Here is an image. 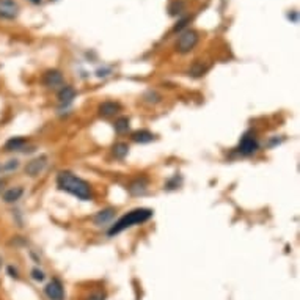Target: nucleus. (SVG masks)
<instances>
[{
    "instance_id": "obj_25",
    "label": "nucleus",
    "mask_w": 300,
    "mask_h": 300,
    "mask_svg": "<svg viewBox=\"0 0 300 300\" xmlns=\"http://www.w3.org/2000/svg\"><path fill=\"white\" fill-rule=\"evenodd\" d=\"M106 73H110V69H99V71H97V75H99V77L101 75H107Z\"/></svg>"
},
{
    "instance_id": "obj_21",
    "label": "nucleus",
    "mask_w": 300,
    "mask_h": 300,
    "mask_svg": "<svg viewBox=\"0 0 300 300\" xmlns=\"http://www.w3.org/2000/svg\"><path fill=\"white\" fill-rule=\"evenodd\" d=\"M18 167H19V162L16 159H13V160H8V162H6L3 167H0V169L5 170V171H13V170H16Z\"/></svg>"
},
{
    "instance_id": "obj_10",
    "label": "nucleus",
    "mask_w": 300,
    "mask_h": 300,
    "mask_svg": "<svg viewBox=\"0 0 300 300\" xmlns=\"http://www.w3.org/2000/svg\"><path fill=\"white\" fill-rule=\"evenodd\" d=\"M74 97H75V90L73 87H63L58 92V102L61 104V106H68V104H71L74 101Z\"/></svg>"
},
{
    "instance_id": "obj_18",
    "label": "nucleus",
    "mask_w": 300,
    "mask_h": 300,
    "mask_svg": "<svg viewBox=\"0 0 300 300\" xmlns=\"http://www.w3.org/2000/svg\"><path fill=\"white\" fill-rule=\"evenodd\" d=\"M128 129H129V118L128 116H121L115 121V131L118 132V134H124V132H128Z\"/></svg>"
},
{
    "instance_id": "obj_8",
    "label": "nucleus",
    "mask_w": 300,
    "mask_h": 300,
    "mask_svg": "<svg viewBox=\"0 0 300 300\" xmlns=\"http://www.w3.org/2000/svg\"><path fill=\"white\" fill-rule=\"evenodd\" d=\"M43 82H44V85L51 87V88L60 87V85H63V75H61V73L57 71V69H51V71H47L44 74Z\"/></svg>"
},
{
    "instance_id": "obj_29",
    "label": "nucleus",
    "mask_w": 300,
    "mask_h": 300,
    "mask_svg": "<svg viewBox=\"0 0 300 300\" xmlns=\"http://www.w3.org/2000/svg\"><path fill=\"white\" fill-rule=\"evenodd\" d=\"M0 266H2V258H0Z\"/></svg>"
},
{
    "instance_id": "obj_9",
    "label": "nucleus",
    "mask_w": 300,
    "mask_h": 300,
    "mask_svg": "<svg viewBox=\"0 0 300 300\" xmlns=\"http://www.w3.org/2000/svg\"><path fill=\"white\" fill-rule=\"evenodd\" d=\"M120 104L118 102H113V101H106L102 102L99 109H97V112H99V115L104 116V118H109V116H113L116 115L118 112H120Z\"/></svg>"
},
{
    "instance_id": "obj_1",
    "label": "nucleus",
    "mask_w": 300,
    "mask_h": 300,
    "mask_svg": "<svg viewBox=\"0 0 300 300\" xmlns=\"http://www.w3.org/2000/svg\"><path fill=\"white\" fill-rule=\"evenodd\" d=\"M57 186L60 190H65L68 193L74 195L79 200L88 201L92 200L93 193H92V187L87 183L85 179H82L79 176H75L71 171H60L57 176Z\"/></svg>"
},
{
    "instance_id": "obj_11",
    "label": "nucleus",
    "mask_w": 300,
    "mask_h": 300,
    "mask_svg": "<svg viewBox=\"0 0 300 300\" xmlns=\"http://www.w3.org/2000/svg\"><path fill=\"white\" fill-rule=\"evenodd\" d=\"M146 186H148V179H146L145 176H142V178H137V179L132 181L128 189L132 195H140L146 190Z\"/></svg>"
},
{
    "instance_id": "obj_3",
    "label": "nucleus",
    "mask_w": 300,
    "mask_h": 300,
    "mask_svg": "<svg viewBox=\"0 0 300 300\" xmlns=\"http://www.w3.org/2000/svg\"><path fill=\"white\" fill-rule=\"evenodd\" d=\"M197 43H198V33L195 30L187 29L179 35L178 43H176V51L179 54H187L197 46Z\"/></svg>"
},
{
    "instance_id": "obj_15",
    "label": "nucleus",
    "mask_w": 300,
    "mask_h": 300,
    "mask_svg": "<svg viewBox=\"0 0 300 300\" xmlns=\"http://www.w3.org/2000/svg\"><path fill=\"white\" fill-rule=\"evenodd\" d=\"M115 212L116 211H115L113 207H107V209H104V211H99L94 215V223H96V225H102V223H106V222L113 219Z\"/></svg>"
},
{
    "instance_id": "obj_14",
    "label": "nucleus",
    "mask_w": 300,
    "mask_h": 300,
    "mask_svg": "<svg viewBox=\"0 0 300 300\" xmlns=\"http://www.w3.org/2000/svg\"><path fill=\"white\" fill-rule=\"evenodd\" d=\"M27 143V138L24 137H13L8 142L5 143V150L6 151H20L24 150V146Z\"/></svg>"
},
{
    "instance_id": "obj_4",
    "label": "nucleus",
    "mask_w": 300,
    "mask_h": 300,
    "mask_svg": "<svg viewBox=\"0 0 300 300\" xmlns=\"http://www.w3.org/2000/svg\"><path fill=\"white\" fill-rule=\"evenodd\" d=\"M44 294L49 300H63L65 299L63 284H61V281L58 280V278H52V280L46 284Z\"/></svg>"
},
{
    "instance_id": "obj_13",
    "label": "nucleus",
    "mask_w": 300,
    "mask_h": 300,
    "mask_svg": "<svg viewBox=\"0 0 300 300\" xmlns=\"http://www.w3.org/2000/svg\"><path fill=\"white\" fill-rule=\"evenodd\" d=\"M22 193H24V189L22 187H13V189H8V190H5L3 193V201L5 203H16V201L22 197Z\"/></svg>"
},
{
    "instance_id": "obj_6",
    "label": "nucleus",
    "mask_w": 300,
    "mask_h": 300,
    "mask_svg": "<svg viewBox=\"0 0 300 300\" xmlns=\"http://www.w3.org/2000/svg\"><path fill=\"white\" fill-rule=\"evenodd\" d=\"M19 15V5L15 0H0V18L15 19Z\"/></svg>"
},
{
    "instance_id": "obj_26",
    "label": "nucleus",
    "mask_w": 300,
    "mask_h": 300,
    "mask_svg": "<svg viewBox=\"0 0 300 300\" xmlns=\"http://www.w3.org/2000/svg\"><path fill=\"white\" fill-rule=\"evenodd\" d=\"M289 19H292L294 22H297V13H292V15H289Z\"/></svg>"
},
{
    "instance_id": "obj_17",
    "label": "nucleus",
    "mask_w": 300,
    "mask_h": 300,
    "mask_svg": "<svg viewBox=\"0 0 300 300\" xmlns=\"http://www.w3.org/2000/svg\"><path fill=\"white\" fill-rule=\"evenodd\" d=\"M129 152V146L126 143H116L113 146V156L116 159H124Z\"/></svg>"
},
{
    "instance_id": "obj_28",
    "label": "nucleus",
    "mask_w": 300,
    "mask_h": 300,
    "mask_svg": "<svg viewBox=\"0 0 300 300\" xmlns=\"http://www.w3.org/2000/svg\"><path fill=\"white\" fill-rule=\"evenodd\" d=\"M30 2H33V3H41V0H30Z\"/></svg>"
},
{
    "instance_id": "obj_5",
    "label": "nucleus",
    "mask_w": 300,
    "mask_h": 300,
    "mask_svg": "<svg viewBox=\"0 0 300 300\" xmlns=\"http://www.w3.org/2000/svg\"><path fill=\"white\" fill-rule=\"evenodd\" d=\"M258 150V140L255 138L253 134H245L239 142V146H237V151H239V154L242 156H252L253 152H256Z\"/></svg>"
},
{
    "instance_id": "obj_24",
    "label": "nucleus",
    "mask_w": 300,
    "mask_h": 300,
    "mask_svg": "<svg viewBox=\"0 0 300 300\" xmlns=\"http://www.w3.org/2000/svg\"><path fill=\"white\" fill-rule=\"evenodd\" d=\"M6 270H8V274H10L11 278H16V280L19 278V272H18V269H15L13 266H8V269H6Z\"/></svg>"
},
{
    "instance_id": "obj_2",
    "label": "nucleus",
    "mask_w": 300,
    "mask_h": 300,
    "mask_svg": "<svg viewBox=\"0 0 300 300\" xmlns=\"http://www.w3.org/2000/svg\"><path fill=\"white\" fill-rule=\"evenodd\" d=\"M151 217H152V211H151V209H146V207L134 209V211H131L126 215H123V217L109 229V236L118 234V233H121V231H124V229H128L131 226L138 225V223L148 222Z\"/></svg>"
},
{
    "instance_id": "obj_12",
    "label": "nucleus",
    "mask_w": 300,
    "mask_h": 300,
    "mask_svg": "<svg viewBox=\"0 0 300 300\" xmlns=\"http://www.w3.org/2000/svg\"><path fill=\"white\" fill-rule=\"evenodd\" d=\"M156 138V135L152 134V132L146 131V129H142V131H137L132 134V140L135 143H150Z\"/></svg>"
},
{
    "instance_id": "obj_23",
    "label": "nucleus",
    "mask_w": 300,
    "mask_h": 300,
    "mask_svg": "<svg viewBox=\"0 0 300 300\" xmlns=\"http://www.w3.org/2000/svg\"><path fill=\"white\" fill-rule=\"evenodd\" d=\"M87 300H106V296H104L102 292H92V294L87 297Z\"/></svg>"
},
{
    "instance_id": "obj_7",
    "label": "nucleus",
    "mask_w": 300,
    "mask_h": 300,
    "mask_svg": "<svg viewBox=\"0 0 300 300\" xmlns=\"http://www.w3.org/2000/svg\"><path fill=\"white\" fill-rule=\"evenodd\" d=\"M46 165H47V157L39 156L37 159L30 160V162L25 165V173L29 174L30 178H35V176H38L39 173H43V170L46 169Z\"/></svg>"
},
{
    "instance_id": "obj_22",
    "label": "nucleus",
    "mask_w": 300,
    "mask_h": 300,
    "mask_svg": "<svg viewBox=\"0 0 300 300\" xmlns=\"http://www.w3.org/2000/svg\"><path fill=\"white\" fill-rule=\"evenodd\" d=\"M187 22H190V18H183V19H179L178 20V24L173 27V32L176 33V32H181L184 29V27L187 25Z\"/></svg>"
},
{
    "instance_id": "obj_16",
    "label": "nucleus",
    "mask_w": 300,
    "mask_h": 300,
    "mask_svg": "<svg viewBox=\"0 0 300 300\" xmlns=\"http://www.w3.org/2000/svg\"><path fill=\"white\" fill-rule=\"evenodd\" d=\"M207 69H209V65H205L203 61H195L189 69V75H192V77H201Z\"/></svg>"
},
{
    "instance_id": "obj_19",
    "label": "nucleus",
    "mask_w": 300,
    "mask_h": 300,
    "mask_svg": "<svg viewBox=\"0 0 300 300\" xmlns=\"http://www.w3.org/2000/svg\"><path fill=\"white\" fill-rule=\"evenodd\" d=\"M184 6H186V3L183 2V0H174V2H171L170 6H169L170 15H171V16H178V15H181V13L184 11Z\"/></svg>"
},
{
    "instance_id": "obj_27",
    "label": "nucleus",
    "mask_w": 300,
    "mask_h": 300,
    "mask_svg": "<svg viewBox=\"0 0 300 300\" xmlns=\"http://www.w3.org/2000/svg\"><path fill=\"white\" fill-rule=\"evenodd\" d=\"M3 187H5V181H3V179H0V192L3 190Z\"/></svg>"
},
{
    "instance_id": "obj_20",
    "label": "nucleus",
    "mask_w": 300,
    "mask_h": 300,
    "mask_svg": "<svg viewBox=\"0 0 300 300\" xmlns=\"http://www.w3.org/2000/svg\"><path fill=\"white\" fill-rule=\"evenodd\" d=\"M32 278L35 281H44V278H46V274L43 270H39L38 267H35L33 270H32Z\"/></svg>"
}]
</instances>
